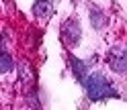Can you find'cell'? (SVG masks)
I'll use <instances>...</instances> for the list:
<instances>
[{
  "instance_id": "6da1fadb",
  "label": "cell",
  "mask_w": 127,
  "mask_h": 110,
  "mask_svg": "<svg viewBox=\"0 0 127 110\" xmlns=\"http://www.w3.org/2000/svg\"><path fill=\"white\" fill-rule=\"evenodd\" d=\"M84 90H86V96H88L90 100H105V98H117L119 94L115 90V86L111 84L109 80L102 73H90L84 77Z\"/></svg>"
},
{
  "instance_id": "7a4b0ae2",
  "label": "cell",
  "mask_w": 127,
  "mask_h": 110,
  "mask_svg": "<svg viewBox=\"0 0 127 110\" xmlns=\"http://www.w3.org/2000/svg\"><path fill=\"white\" fill-rule=\"evenodd\" d=\"M80 35H82V29L76 18H68L62 25V41L66 47H76L80 41Z\"/></svg>"
},
{
  "instance_id": "3957f363",
  "label": "cell",
  "mask_w": 127,
  "mask_h": 110,
  "mask_svg": "<svg viewBox=\"0 0 127 110\" xmlns=\"http://www.w3.org/2000/svg\"><path fill=\"white\" fill-rule=\"evenodd\" d=\"M107 61H109V65H111L113 72L125 73V69H127V51L123 47H113L109 51V55H107Z\"/></svg>"
},
{
  "instance_id": "277c9868",
  "label": "cell",
  "mask_w": 127,
  "mask_h": 110,
  "mask_svg": "<svg viewBox=\"0 0 127 110\" xmlns=\"http://www.w3.org/2000/svg\"><path fill=\"white\" fill-rule=\"evenodd\" d=\"M33 12H35V17L37 18H49L51 17V12H53V6H51V0H35V4H33Z\"/></svg>"
},
{
  "instance_id": "5b68a950",
  "label": "cell",
  "mask_w": 127,
  "mask_h": 110,
  "mask_svg": "<svg viewBox=\"0 0 127 110\" xmlns=\"http://www.w3.org/2000/svg\"><path fill=\"white\" fill-rule=\"evenodd\" d=\"M90 20H92V27H96V29H102V27L107 25L105 12H102L100 8H96V6H92V8H90Z\"/></svg>"
},
{
  "instance_id": "8992f818",
  "label": "cell",
  "mask_w": 127,
  "mask_h": 110,
  "mask_svg": "<svg viewBox=\"0 0 127 110\" xmlns=\"http://www.w3.org/2000/svg\"><path fill=\"white\" fill-rule=\"evenodd\" d=\"M70 63H72L74 75H76L80 82H84V77H86V63L80 61V59H76V57H70Z\"/></svg>"
},
{
  "instance_id": "52a82bcc",
  "label": "cell",
  "mask_w": 127,
  "mask_h": 110,
  "mask_svg": "<svg viewBox=\"0 0 127 110\" xmlns=\"http://www.w3.org/2000/svg\"><path fill=\"white\" fill-rule=\"evenodd\" d=\"M14 65V61L8 53H6L4 49H0V73H6V72H10Z\"/></svg>"
},
{
  "instance_id": "ba28073f",
  "label": "cell",
  "mask_w": 127,
  "mask_h": 110,
  "mask_svg": "<svg viewBox=\"0 0 127 110\" xmlns=\"http://www.w3.org/2000/svg\"><path fill=\"white\" fill-rule=\"evenodd\" d=\"M21 75H23V80H31V77H33V73H31V67L27 65V63H21Z\"/></svg>"
}]
</instances>
